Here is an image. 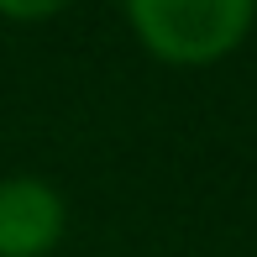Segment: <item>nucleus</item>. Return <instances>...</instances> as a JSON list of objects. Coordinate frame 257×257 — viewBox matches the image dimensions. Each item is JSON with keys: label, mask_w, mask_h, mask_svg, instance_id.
Returning a JSON list of instances; mask_svg holds the SVG:
<instances>
[{"label": "nucleus", "mask_w": 257, "mask_h": 257, "mask_svg": "<svg viewBox=\"0 0 257 257\" xmlns=\"http://www.w3.org/2000/svg\"><path fill=\"white\" fill-rule=\"evenodd\" d=\"M137 37L168 63H215L247 37L257 0H126Z\"/></svg>", "instance_id": "f257e3e1"}, {"label": "nucleus", "mask_w": 257, "mask_h": 257, "mask_svg": "<svg viewBox=\"0 0 257 257\" xmlns=\"http://www.w3.org/2000/svg\"><path fill=\"white\" fill-rule=\"evenodd\" d=\"M63 236V200L42 179L0 184V257H42Z\"/></svg>", "instance_id": "f03ea898"}, {"label": "nucleus", "mask_w": 257, "mask_h": 257, "mask_svg": "<svg viewBox=\"0 0 257 257\" xmlns=\"http://www.w3.org/2000/svg\"><path fill=\"white\" fill-rule=\"evenodd\" d=\"M68 0H0V11L16 21H37V16H53V11H63Z\"/></svg>", "instance_id": "7ed1b4c3"}]
</instances>
